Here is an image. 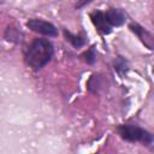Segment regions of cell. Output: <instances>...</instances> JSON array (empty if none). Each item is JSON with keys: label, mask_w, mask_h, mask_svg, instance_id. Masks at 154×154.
Here are the masks:
<instances>
[{"label": "cell", "mask_w": 154, "mask_h": 154, "mask_svg": "<svg viewBox=\"0 0 154 154\" xmlns=\"http://www.w3.org/2000/svg\"><path fill=\"white\" fill-rule=\"evenodd\" d=\"M26 26L30 30H32L34 32H37L43 36H48V37L58 36V29L55 28V25H53L52 23L43 20V19L31 18L26 22Z\"/></svg>", "instance_id": "3957f363"}, {"label": "cell", "mask_w": 154, "mask_h": 154, "mask_svg": "<svg viewBox=\"0 0 154 154\" xmlns=\"http://www.w3.org/2000/svg\"><path fill=\"white\" fill-rule=\"evenodd\" d=\"M130 29H131V31L132 32H135L140 38H141V41L149 48V49H153V35L148 31V30H146L143 26H141V25H138L137 23H131L130 24Z\"/></svg>", "instance_id": "8992f818"}, {"label": "cell", "mask_w": 154, "mask_h": 154, "mask_svg": "<svg viewBox=\"0 0 154 154\" xmlns=\"http://www.w3.org/2000/svg\"><path fill=\"white\" fill-rule=\"evenodd\" d=\"M91 22L94 24V26L96 28V30L102 34V35H107L112 31V26L107 23L106 18H105V13L100 10H95L94 12H91L90 14Z\"/></svg>", "instance_id": "277c9868"}, {"label": "cell", "mask_w": 154, "mask_h": 154, "mask_svg": "<svg viewBox=\"0 0 154 154\" xmlns=\"http://www.w3.org/2000/svg\"><path fill=\"white\" fill-rule=\"evenodd\" d=\"M117 131L119 136L129 142H142L146 146L152 144L153 136L149 131L132 124H120L117 126Z\"/></svg>", "instance_id": "7a4b0ae2"}, {"label": "cell", "mask_w": 154, "mask_h": 154, "mask_svg": "<svg viewBox=\"0 0 154 154\" xmlns=\"http://www.w3.org/2000/svg\"><path fill=\"white\" fill-rule=\"evenodd\" d=\"M5 37L6 40L8 41H12V42H16L18 43L20 41V37H19V32L17 31V29H13V28H7L6 29V32H5Z\"/></svg>", "instance_id": "ba28073f"}, {"label": "cell", "mask_w": 154, "mask_h": 154, "mask_svg": "<svg viewBox=\"0 0 154 154\" xmlns=\"http://www.w3.org/2000/svg\"><path fill=\"white\" fill-rule=\"evenodd\" d=\"M64 36H65L66 41H69L76 48H79V47L84 46V43H85V38L83 36H81V35H72L67 30H64Z\"/></svg>", "instance_id": "52a82bcc"}, {"label": "cell", "mask_w": 154, "mask_h": 154, "mask_svg": "<svg viewBox=\"0 0 154 154\" xmlns=\"http://www.w3.org/2000/svg\"><path fill=\"white\" fill-rule=\"evenodd\" d=\"M95 47L93 46L90 49H88L84 54H83V57H84V60L88 63V64H93L95 60H96V54H95V49H94Z\"/></svg>", "instance_id": "9c48e42d"}, {"label": "cell", "mask_w": 154, "mask_h": 154, "mask_svg": "<svg viewBox=\"0 0 154 154\" xmlns=\"http://www.w3.org/2000/svg\"><path fill=\"white\" fill-rule=\"evenodd\" d=\"M53 54L54 48L51 41L47 38H34L24 54V61L32 70L37 71L51 61Z\"/></svg>", "instance_id": "6da1fadb"}, {"label": "cell", "mask_w": 154, "mask_h": 154, "mask_svg": "<svg viewBox=\"0 0 154 154\" xmlns=\"http://www.w3.org/2000/svg\"><path fill=\"white\" fill-rule=\"evenodd\" d=\"M105 13V18L107 23L113 28V26H120L125 23L126 14L122 8H109Z\"/></svg>", "instance_id": "5b68a950"}]
</instances>
